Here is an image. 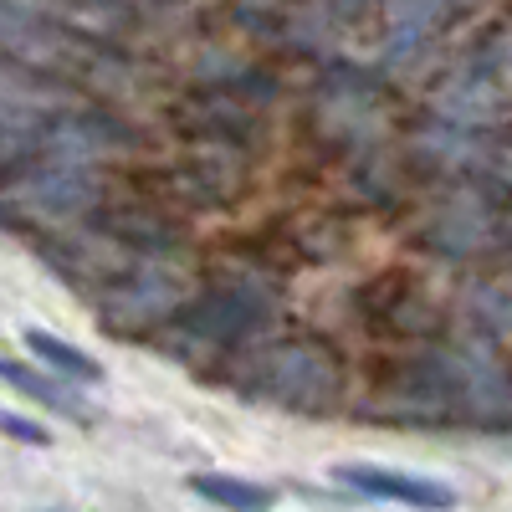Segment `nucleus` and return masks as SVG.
I'll return each mask as SVG.
<instances>
[{"label":"nucleus","mask_w":512,"mask_h":512,"mask_svg":"<svg viewBox=\"0 0 512 512\" xmlns=\"http://www.w3.org/2000/svg\"><path fill=\"white\" fill-rule=\"evenodd\" d=\"M26 349L47 364L52 374H62V379H72V384H93V379H103V369H98V359H88L77 344H67V338H52V333H41V328H26Z\"/></svg>","instance_id":"obj_12"},{"label":"nucleus","mask_w":512,"mask_h":512,"mask_svg":"<svg viewBox=\"0 0 512 512\" xmlns=\"http://www.w3.org/2000/svg\"><path fill=\"white\" fill-rule=\"evenodd\" d=\"M251 154L236 149H216V144H190V154H180L175 164L154 169V190L180 205V210H231L251 195Z\"/></svg>","instance_id":"obj_6"},{"label":"nucleus","mask_w":512,"mask_h":512,"mask_svg":"<svg viewBox=\"0 0 512 512\" xmlns=\"http://www.w3.org/2000/svg\"><path fill=\"white\" fill-rule=\"evenodd\" d=\"M180 272L175 262H154V256H123V262L88 292L93 313L108 333L118 338H144L154 328H169L175 308L185 303L180 297Z\"/></svg>","instance_id":"obj_4"},{"label":"nucleus","mask_w":512,"mask_h":512,"mask_svg":"<svg viewBox=\"0 0 512 512\" xmlns=\"http://www.w3.org/2000/svg\"><path fill=\"white\" fill-rule=\"evenodd\" d=\"M175 134H185L190 144H216V149H236V154H256L267 149V128L251 113V103L221 93V88H190L175 108H169Z\"/></svg>","instance_id":"obj_7"},{"label":"nucleus","mask_w":512,"mask_h":512,"mask_svg":"<svg viewBox=\"0 0 512 512\" xmlns=\"http://www.w3.org/2000/svg\"><path fill=\"white\" fill-rule=\"evenodd\" d=\"M0 436L26 441V446H47V431H41V425H31L26 415H11V410H0Z\"/></svg>","instance_id":"obj_13"},{"label":"nucleus","mask_w":512,"mask_h":512,"mask_svg":"<svg viewBox=\"0 0 512 512\" xmlns=\"http://www.w3.org/2000/svg\"><path fill=\"white\" fill-rule=\"evenodd\" d=\"M0 384H11V390H21L26 400H36V405H47V410H67L72 420H88V405H82L67 384L52 374H41V369H31V364H16V359H0Z\"/></svg>","instance_id":"obj_10"},{"label":"nucleus","mask_w":512,"mask_h":512,"mask_svg":"<svg viewBox=\"0 0 512 512\" xmlns=\"http://www.w3.org/2000/svg\"><path fill=\"white\" fill-rule=\"evenodd\" d=\"M88 226H93L103 241H113L118 251H128V256L175 262V256L185 251V226H180V216H175V210H164L159 200H128V205L103 200L93 216H88Z\"/></svg>","instance_id":"obj_8"},{"label":"nucleus","mask_w":512,"mask_h":512,"mask_svg":"<svg viewBox=\"0 0 512 512\" xmlns=\"http://www.w3.org/2000/svg\"><path fill=\"white\" fill-rule=\"evenodd\" d=\"M354 318L369 338L384 344H436L446 313L436 303V292L410 272H379L354 292Z\"/></svg>","instance_id":"obj_5"},{"label":"nucleus","mask_w":512,"mask_h":512,"mask_svg":"<svg viewBox=\"0 0 512 512\" xmlns=\"http://www.w3.org/2000/svg\"><path fill=\"white\" fill-rule=\"evenodd\" d=\"M236 390L251 405H272L303 420H328L344 410L349 395V359L323 333H287L262 338L236 374Z\"/></svg>","instance_id":"obj_1"},{"label":"nucleus","mask_w":512,"mask_h":512,"mask_svg":"<svg viewBox=\"0 0 512 512\" xmlns=\"http://www.w3.org/2000/svg\"><path fill=\"white\" fill-rule=\"evenodd\" d=\"M190 492L205 497V502H216V507H226V512H267L272 507L267 487H256L246 477H231V472H195Z\"/></svg>","instance_id":"obj_11"},{"label":"nucleus","mask_w":512,"mask_h":512,"mask_svg":"<svg viewBox=\"0 0 512 512\" xmlns=\"http://www.w3.org/2000/svg\"><path fill=\"white\" fill-rule=\"evenodd\" d=\"M98 205H103L98 169H88L77 154H47L11 190H0V221L41 241L52 231H67L77 216H93Z\"/></svg>","instance_id":"obj_2"},{"label":"nucleus","mask_w":512,"mask_h":512,"mask_svg":"<svg viewBox=\"0 0 512 512\" xmlns=\"http://www.w3.org/2000/svg\"><path fill=\"white\" fill-rule=\"evenodd\" d=\"M277 328V297L267 292V277H236L216 282L175 308L169 333H180V344H200L216 354H236L246 344H262Z\"/></svg>","instance_id":"obj_3"},{"label":"nucleus","mask_w":512,"mask_h":512,"mask_svg":"<svg viewBox=\"0 0 512 512\" xmlns=\"http://www.w3.org/2000/svg\"><path fill=\"white\" fill-rule=\"evenodd\" d=\"M333 477L344 487H354L359 497H374V502H400L415 512H451L456 507V492L436 477H410V472H390V466H369V461H349Z\"/></svg>","instance_id":"obj_9"}]
</instances>
